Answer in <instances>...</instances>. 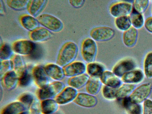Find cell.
Masks as SVG:
<instances>
[{
	"mask_svg": "<svg viewBox=\"0 0 152 114\" xmlns=\"http://www.w3.org/2000/svg\"><path fill=\"white\" fill-rule=\"evenodd\" d=\"M36 18L39 24L51 32H59L63 28L62 21L53 15L44 13L39 14Z\"/></svg>",
	"mask_w": 152,
	"mask_h": 114,
	"instance_id": "obj_2",
	"label": "cell"
},
{
	"mask_svg": "<svg viewBox=\"0 0 152 114\" xmlns=\"http://www.w3.org/2000/svg\"><path fill=\"white\" fill-rule=\"evenodd\" d=\"M29 0H7V5L11 9L17 11H20L27 9Z\"/></svg>",
	"mask_w": 152,
	"mask_h": 114,
	"instance_id": "obj_33",
	"label": "cell"
},
{
	"mask_svg": "<svg viewBox=\"0 0 152 114\" xmlns=\"http://www.w3.org/2000/svg\"><path fill=\"white\" fill-rule=\"evenodd\" d=\"M12 48L6 43L2 44L0 48V58L1 61L9 60L11 57L13 53Z\"/></svg>",
	"mask_w": 152,
	"mask_h": 114,
	"instance_id": "obj_36",
	"label": "cell"
},
{
	"mask_svg": "<svg viewBox=\"0 0 152 114\" xmlns=\"http://www.w3.org/2000/svg\"><path fill=\"white\" fill-rule=\"evenodd\" d=\"M27 107L20 102L11 103L6 106L1 114H20L26 110Z\"/></svg>",
	"mask_w": 152,
	"mask_h": 114,
	"instance_id": "obj_26",
	"label": "cell"
},
{
	"mask_svg": "<svg viewBox=\"0 0 152 114\" xmlns=\"http://www.w3.org/2000/svg\"><path fill=\"white\" fill-rule=\"evenodd\" d=\"M132 5L126 1H120L113 4L110 7L109 12L110 15L116 18L127 16L132 10Z\"/></svg>",
	"mask_w": 152,
	"mask_h": 114,
	"instance_id": "obj_8",
	"label": "cell"
},
{
	"mask_svg": "<svg viewBox=\"0 0 152 114\" xmlns=\"http://www.w3.org/2000/svg\"><path fill=\"white\" fill-rule=\"evenodd\" d=\"M19 20L22 26L30 32L39 26V23L36 18L29 14L22 15L20 17Z\"/></svg>",
	"mask_w": 152,
	"mask_h": 114,
	"instance_id": "obj_19",
	"label": "cell"
},
{
	"mask_svg": "<svg viewBox=\"0 0 152 114\" xmlns=\"http://www.w3.org/2000/svg\"><path fill=\"white\" fill-rule=\"evenodd\" d=\"M102 83L99 78L89 76L85 85L86 92L94 96L97 94L101 89Z\"/></svg>",
	"mask_w": 152,
	"mask_h": 114,
	"instance_id": "obj_25",
	"label": "cell"
},
{
	"mask_svg": "<svg viewBox=\"0 0 152 114\" xmlns=\"http://www.w3.org/2000/svg\"><path fill=\"white\" fill-rule=\"evenodd\" d=\"M85 1L83 0H69V2L71 5L73 7L78 8L81 7L83 5Z\"/></svg>",
	"mask_w": 152,
	"mask_h": 114,
	"instance_id": "obj_42",
	"label": "cell"
},
{
	"mask_svg": "<svg viewBox=\"0 0 152 114\" xmlns=\"http://www.w3.org/2000/svg\"><path fill=\"white\" fill-rule=\"evenodd\" d=\"M134 85L128 83L121 84L118 88L116 98L118 100H121L128 97L135 88Z\"/></svg>",
	"mask_w": 152,
	"mask_h": 114,
	"instance_id": "obj_28",
	"label": "cell"
},
{
	"mask_svg": "<svg viewBox=\"0 0 152 114\" xmlns=\"http://www.w3.org/2000/svg\"><path fill=\"white\" fill-rule=\"evenodd\" d=\"M32 73L33 79L40 88L49 83V77L47 74L44 67L41 66H36L33 69Z\"/></svg>",
	"mask_w": 152,
	"mask_h": 114,
	"instance_id": "obj_12",
	"label": "cell"
},
{
	"mask_svg": "<svg viewBox=\"0 0 152 114\" xmlns=\"http://www.w3.org/2000/svg\"><path fill=\"white\" fill-rule=\"evenodd\" d=\"M65 76L69 77L84 73L86 66L80 61H73L62 67Z\"/></svg>",
	"mask_w": 152,
	"mask_h": 114,
	"instance_id": "obj_9",
	"label": "cell"
},
{
	"mask_svg": "<svg viewBox=\"0 0 152 114\" xmlns=\"http://www.w3.org/2000/svg\"><path fill=\"white\" fill-rule=\"evenodd\" d=\"M86 71L90 77L99 78L104 70L102 64L93 62L87 64Z\"/></svg>",
	"mask_w": 152,
	"mask_h": 114,
	"instance_id": "obj_24",
	"label": "cell"
},
{
	"mask_svg": "<svg viewBox=\"0 0 152 114\" xmlns=\"http://www.w3.org/2000/svg\"><path fill=\"white\" fill-rule=\"evenodd\" d=\"M91 38L95 41L104 42L112 39L115 31L112 28L107 26H100L91 29L89 34Z\"/></svg>",
	"mask_w": 152,
	"mask_h": 114,
	"instance_id": "obj_6",
	"label": "cell"
},
{
	"mask_svg": "<svg viewBox=\"0 0 152 114\" xmlns=\"http://www.w3.org/2000/svg\"><path fill=\"white\" fill-rule=\"evenodd\" d=\"M144 25L146 30L152 33V17L147 18L145 20Z\"/></svg>",
	"mask_w": 152,
	"mask_h": 114,
	"instance_id": "obj_43",
	"label": "cell"
},
{
	"mask_svg": "<svg viewBox=\"0 0 152 114\" xmlns=\"http://www.w3.org/2000/svg\"><path fill=\"white\" fill-rule=\"evenodd\" d=\"M29 114H42V113L41 102L35 99L29 107Z\"/></svg>",
	"mask_w": 152,
	"mask_h": 114,
	"instance_id": "obj_39",
	"label": "cell"
},
{
	"mask_svg": "<svg viewBox=\"0 0 152 114\" xmlns=\"http://www.w3.org/2000/svg\"><path fill=\"white\" fill-rule=\"evenodd\" d=\"M142 114H152V100L147 99L143 102Z\"/></svg>",
	"mask_w": 152,
	"mask_h": 114,
	"instance_id": "obj_41",
	"label": "cell"
},
{
	"mask_svg": "<svg viewBox=\"0 0 152 114\" xmlns=\"http://www.w3.org/2000/svg\"><path fill=\"white\" fill-rule=\"evenodd\" d=\"M99 79L104 85L118 88L121 85V80L112 71H104Z\"/></svg>",
	"mask_w": 152,
	"mask_h": 114,
	"instance_id": "obj_15",
	"label": "cell"
},
{
	"mask_svg": "<svg viewBox=\"0 0 152 114\" xmlns=\"http://www.w3.org/2000/svg\"><path fill=\"white\" fill-rule=\"evenodd\" d=\"M1 78L2 86L8 90L14 89L18 83L19 77L14 70L8 72Z\"/></svg>",
	"mask_w": 152,
	"mask_h": 114,
	"instance_id": "obj_16",
	"label": "cell"
},
{
	"mask_svg": "<svg viewBox=\"0 0 152 114\" xmlns=\"http://www.w3.org/2000/svg\"><path fill=\"white\" fill-rule=\"evenodd\" d=\"M36 45L33 41L27 39L17 40L12 44L13 51L20 55H30L34 50Z\"/></svg>",
	"mask_w": 152,
	"mask_h": 114,
	"instance_id": "obj_7",
	"label": "cell"
},
{
	"mask_svg": "<svg viewBox=\"0 0 152 114\" xmlns=\"http://www.w3.org/2000/svg\"><path fill=\"white\" fill-rule=\"evenodd\" d=\"M114 22L117 28L124 32L131 27L132 24L129 15L116 18Z\"/></svg>",
	"mask_w": 152,
	"mask_h": 114,
	"instance_id": "obj_30",
	"label": "cell"
},
{
	"mask_svg": "<svg viewBox=\"0 0 152 114\" xmlns=\"http://www.w3.org/2000/svg\"><path fill=\"white\" fill-rule=\"evenodd\" d=\"M129 16L133 27L136 29H139L143 26L144 22L143 16L141 13L137 12L133 8Z\"/></svg>",
	"mask_w": 152,
	"mask_h": 114,
	"instance_id": "obj_31",
	"label": "cell"
},
{
	"mask_svg": "<svg viewBox=\"0 0 152 114\" xmlns=\"http://www.w3.org/2000/svg\"><path fill=\"white\" fill-rule=\"evenodd\" d=\"M144 70L146 77H152V52H149L146 56L144 62Z\"/></svg>",
	"mask_w": 152,
	"mask_h": 114,
	"instance_id": "obj_34",
	"label": "cell"
},
{
	"mask_svg": "<svg viewBox=\"0 0 152 114\" xmlns=\"http://www.w3.org/2000/svg\"><path fill=\"white\" fill-rule=\"evenodd\" d=\"M89 78V76L85 73L69 77L67 84L69 86L79 89L86 85Z\"/></svg>",
	"mask_w": 152,
	"mask_h": 114,
	"instance_id": "obj_22",
	"label": "cell"
},
{
	"mask_svg": "<svg viewBox=\"0 0 152 114\" xmlns=\"http://www.w3.org/2000/svg\"><path fill=\"white\" fill-rule=\"evenodd\" d=\"M33 96L30 94L26 93L22 95L19 98L20 102L27 107H29L34 100Z\"/></svg>",
	"mask_w": 152,
	"mask_h": 114,
	"instance_id": "obj_40",
	"label": "cell"
},
{
	"mask_svg": "<svg viewBox=\"0 0 152 114\" xmlns=\"http://www.w3.org/2000/svg\"><path fill=\"white\" fill-rule=\"evenodd\" d=\"M33 79L32 71L26 67L25 69L19 77L18 83L20 86L25 87L30 85Z\"/></svg>",
	"mask_w": 152,
	"mask_h": 114,
	"instance_id": "obj_32",
	"label": "cell"
},
{
	"mask_svg": "<svg viewBox=\"0 0 152 114\" xmlns=\"http://www.w3.org/2000/svg\"><path fill=\"white\" fill-rule=\"evenodd\" d=\"M20 114H29L28 111H26V110Z\"/></svg>",
	"mask_w": 152,
	"mask_h": 114,
	"instance_id": "obj_46",
	"label": "cell"
},
{
	"mask_svg": "<svg viewBox=\"0 0 152 114\" xmlns=\"http://www.w3.org/2000/svg\"><path fill=\"white\" fill-rule=\"evenodd\" d=\"M52 36L51 32L42 26H39L30 31L29 34V37L31 41L37 42L47 40Z\"/></svg>",
	"mask_w": 152,
	"mask_h": 114,
	"instance_id": "obj_14",
	"label": "cell"
},
{
	"mask_svg": "<svg viewBox=\"0 0 152 114\" xmlns=\"http://www.w3.org/2000/svg\"><path fill=\"white\" fill-rule=\"evenodd\" d=\"M12 68L11 61L9 60L1 61L0 75L1 78L8 72L11 71Z\"/></svg>",
	"mask_w": 152,
	"mask_h": 114,
	"instance_id": "obj_38",
	"label": "cell"
},
{
	"mask_svg": "<svg viewBox=\"0 0 152 114\" xmlns=\"http://www.w3.org/2000/svg\"><path fill=\"white\" fill-rule=\"evenodd\" d=\"M44 67L48 76L56 81H60L65 76L63 68L56 64H49Z\"/></svg>",
	"mask_w": 152,
	"mask_h": 114,
	"instance_id": "obj_17",
	"label": "cell"
},
{
	"mask_svg": "<svg viewBox=\"0 0 152 114\" xmlns=\"http://www.w3.org/2000/svg\"><path fill=\"white\" fill-rule=\"evenodd\" d=\"M51 114H63V113L57 110L56 112Z\"/></svg>",
	"mask_w": 152,
	"mask_h": 114,
	"instance_id": "obj_45",
	"label": "cell"
},
{
	"mask_svg": "<svg viewBox=\"0 0 152 114\" xmlns=\"http://www.w3.org/2000/svg\"><path fill=\"white\" fill-rule=\"evenodd\" d=\"M11 61L13 70L19 77L26 67L23 59L20 55L16 54L13 56Z\"/></svg>",
	"mask_w": 152,
	"mask_h": 114,
	"instance_id": "obj_29",
	"label": "cell"
},
{
	"mask_svg": "<svg viewBox=\"0 0 152 114\" xmlns=\"http://www.w3.org/2000/svg\"><path fill=\"white\" fill-rule=\"evenodd\" d=\"M58 104L52 99L42 100L41 102L42 113L51 114L57 111Z\"/></svg>",
	"mask_w": 152,
	"mask_h": 114,
	"instance_id": "obj_27",
	"label": "cell"
},
{
	"mask_svg": "<svg viewBox=\"0 0 152 114\" xmlns=\"http://www.w3.org/2000/svg\"><path fill=\"white\" fill-rule=\"evenodd\" d=\"M97 47L96 41L91 38H87L82 42L80 49L83 60L88 63L94 62L97 53Z\"/></svg>",
	"mask_w": 152,
	"mask_h": 114,
	"instance_id": "obj_3",
	"label": "cell"
},
{
	"mask_svg": "<svg viewBox=\"0 0 152 114\" xmlns=\"http://www.w3.org/2000/svg\"><path fill=\"white\" fill-rule=\"evenodd\" d=\"M121 100L122 106L127 114H142V108L140 104L131 102L128 97Z\"/></svg>",
	"mask_w": 152,
	"mask_h": 114,
	"instance_id": "obj_23",
	"label": "cell"
},
{
	"mask_svg": "<svg viewBox=\"0 0 152 114\" xmlns=\"http://www.w3.org/2000/svg\"><path fill=\"white\" fill-rule=\"evenodd\" d=\"M118 88H115L104 85L102 89L103 97L108 100H113L116 98V95Z\"/></svg>",
	"mask_w": 152,
	"mask_h": 114,
	"instance_id": "obj_35",
	"label": "cell"
},
{
	"mask_svg": "<svg viewBox=\"0 0 152 114\" xmlns=\"http://www.w3.org/2000/svg\"><path fill=\"white\" fill-rule=\"evenodd\" d=\"M65 88L64 83L60 81H55L40 88L38 97L41 100L52 99L56 97Z\"/></svg>",
	"mask_w": 152,
	"mask_h": 114,
	"instance_id": "obj_4",
	"label": "cell"
},
{
	"mask_svg": "<svg viewBox=\"0 0 152 114\" xmlns=\"http://www.w3.org/2000/svg\"><path fill=\"white\" fill-rule=\"evenodd\" d=\"M149 4V1L148 0H135L133 3V8L142 14L146 9Z\"/></svg>",
	"mask_w": 152,
	"mask_h": 114,
	"instance_id": "obj_37",
	"label": "cell"
},
{
	"mask_svg": "<svg viewBox=\"0 0 152 114\" xmlns=\"http://www.w3.org/2000/svg\"><path fill=\"white\" fill-rule=\"evenodd\" d=\"M73 102L77 105L84 107L90 108L97 104V98L94 95L88 93H78Z\"/></svg>",
	"mask_w": 152,
	"mask_h": 114,
	"instance_id": "obj_11",
	"label": "cell"
},
{
	"mask_svg": "<svg viewBox=\"0 0 152 114\" xmlns=\"http://www.w3.org/2000/svg\"><path fill=\"white\" fill-rule=\"evenodd\" d=\"M121 77L123 82L133 84L141 82L143 78L144 74L141 70H133L126 72Z\"/></svg>",
	"mask_w": 152,
	"mask_h": 114,
	"instance_id": "obj_18",
	"label": "cell"
},
{
	"mask_svg": "<svg viewBox=\"0 0 152 114\" xmlns=\"http://www.w3.org/2000/svg\"><path fill=\"white\" fill-rule=\"evenodd\" d=\"M78 93L77 90L70 86L65 88L55 99L58 104L64 105L73 101Z\"/></svg>",
	"mask_w": 152,
	"mask_h": 114,
	"instance_id": "obj_13",
	"label": "cell"
},
{
	"mask_svg": "<svg viewBox=\"0 0 152 114\" xmlns=\"http://www.w3.org/2000/svg\"><path fill=\"white\" fill-rule=\"evenodd\" d=\"M78 51L77 44L73 42H66L60 48L56 58V63L63 67L73 62Z\"/></svg>",
	"mask_w": 152,
	"mask_h": 114,
	"instance_id": "obj_1",
	"label": "cell"
},
{
	"mask_svg": "<svg viewBox=\"0 0 152 114\" xmlns=\"http://www.w3.org/2000/svg\"><path fill=\"white\" fill-rule=\"evenodd\" d=\"M137 29L131 26L127 30L124 32L122 35L123 43L126 46L132 47L135 44L137 38Z\"/></svg>",
	"mask_w": 152,
	"mask_h": 114,
	"instance_id": "obj_21",
	"label": "cell"
},
{
	"mask_svg": "<svg viewBox=\"0 0 152 114\" xmlns=\"http://www.w3.org/2000/svg\"><path fill=\"white\" fill-rule=\"evenodd\" d=\"M135 66V63L133 60L126 58L116 64L113 67L112 72L118 77H121L126 72L133 70Z\"/></svg>",
	"mask_w": 152,
	"mask_h": 114,
	"instance_id": "obj_10",
	"label": "cell"
},
{
	"mask_svg": "<svg viewBox=\"0 0 152 114\" xmlns=\"http://www.w3.org/2000/svg\"><path fill=\"white\" fill-rule=\"evenodd\" d=\"M0 14L1 15H3L4 14V10L3 2L0 0Z\"/></svg>",
	"mask_w": 152,
	"mask_h": 114,
	"instance_id": "obj_44",
	"label": "cell"
},
{
	"mask_svg": "<svg viewBox=\"0 0 152 114\" xmlns=\"http://www.w3.org/2000/svg\"><path fill=\"white\" fill-rule=\"evenodd\" d=\"M47 1L45 0H29L26 9L29 14L37 17L45 7Z\"/></svg>",
	"mask_w": 152,
	"mask_h": 114,
	"instance_id": "obj_20",
	"label": "cell"
},
{
	"mask_svg": "<svg viewBox=\"0 0 152 114\" xmlns=\"http://www.w3.org/2000/svg\"><path fill=\"white\" fill-rule=\"evenodd\" d=\"M152 89V86L150 83L142 84L135 88L128 97L131 102L140 104L147 99Z\"/></svg>",
	"mask_w": 152,
	"mask_h": 114,
	"instance_id": "obj_5",
	"label": "cell"
}]
</instances>
